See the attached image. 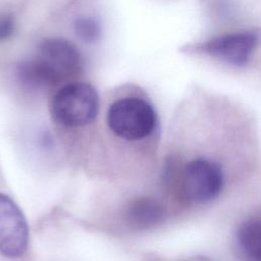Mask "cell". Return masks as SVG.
Returning a JSON list of instances; mask_svg holds the SVG:
<instances>
[{"label": "cell", "mask_w": 261, "mask_h": 261, "mask_svg": "<svg viewBox=\"0 0 261 261\" xmlns=\"http://www.w3.org/2000/svg\"><path fill=\"white\" fill-rule=\"evenodd\" d=\"M157 112L148 97L138 88L118 90L106 109V124L118 139L139 142L153 135L157 127Z\"/></svg>", "instance_id": "cell-1"}, {"label": "cell", "mask_w": 261, "mask_h": 261, "mask_svg": "<svg viewBox=\"0 0 261 261\" xmlns=\"http://www.w3.org/2000/svg\"><path fill=\"white\" fill-rule=\"evenodd\" d=\"M50 115L55 123L66 128L92 124L100 112V96L89 82L75 79L55 90L49 102Z\"/></svg>", "instance_id": "cell-2"}, {"label": "cell", "mask_w": 261, "mask_h": 261, "mask_svg": "<svg viewBox=\"0 0 261 261\" xmlns=\"http://www.w3.org/2000/svg\"><path fill=\"white\" fill-rule=\"evenodd\" d=\"M259 43V30L245 29L211 37L193 45L191 49L225 65L241 68L250 63Z\"/></svg>", "instance_id": "cell-3"}, {"label": "cell", "mask_w": 261, "mask_h": 261, "mask_svg": "<svg viewBox=\"0 0 261 261\" xmlns=\"http://www.w3.org/2000/svg\"><path fill=\"white\" fill-rule=\"evenodd\" d=\"M179 185L187 201L194 204L209 203L216 199L223 189L222 167L209 158H194L184 166Z\"/></svg>", "instance_id": "cell-4"}, {"label": "cell", "mask_w": 261, "mask_h": 261, "mask_svg": "<svg viewBox=\"0 0 261 261\" xmlns=\"http://www.w3.org/2000/svg\"><path fill=\"white\" fill-rule=\"evenodd\" d=\"M36 54L49 63L64 83L80 79L84 72V56L72 41L64 37H46L38 43Z\"/></svg>", "instance_id": "cell-5"}, {"label": "cell", "mask_w": 261, "mask_h": 261, "mask_svg": "<svg viewBox=\"0 0 261 261\" xmlns=\"http://www.w3.org/2000/svg\"><path fill=\"white\" fill-rule=\"evenodd\" d=\"M29 244L24 215L14 201L0 193V254L7 258L22 256Z\"/></svg>", "instance_id": "cell-6"}, {"label": "cell", "mask_w": 261, "mask_h": 261, "mask_svg": "<svg viewBox=\"0 0 261 261\" xmlns=\"http://www.w3.org/2000/svg\"><path fill=\"white\" fill-rule=\"evenodd\" d=\"M15 75L22 86L33 90H55L64 84L55 69L37 54L20 60L15 65Z\"/></svg>", "instance_id": "cell-7"}, {"label": "cell", "mask_w": 261, "mask_h": 261, "mask_svg": "<svg viewBox=\"0 0 261 261\" xmlns=\"http://www.w3.org/2000/svg\"><path fill=\"white\" fill-rule=\"evenodd\" d=\"M123 216L128 226L134 229L145 230L164 221L166 208L159 200L144 196L128 202Z\"/></svg>", "instance_id": "cell-8"}, {"label": "cell", "mask_w": 261, "mask_h": 261, "mask_svg": "<svg viewBox=\"0 0 261 261\" xmlns=\"http://www.w3.org/2000/svg\"><path fill=\"white\" fill-rule=\"evenodd\" d=\"M236 241L243 261H261V216L250 217L240 224Z\"/></svg>", "instance_id": "cell-9"}, {"label": "cell", "mask_w": 261, "mask_h": 261, "mask_svg": "<svg viewBox=\"0 0 261 261\" xmlns=\"http://www.w3.org/2000/svg\"><path fill=\"white\" fill-rule=\"evenodd\" d=\"M72 28L76 38L85 44H94L101 39V22L93 15L76 16L73 20Z\"/></svg>", "instance_id": "cell-10"}, {"label": "cell", "mask_w": 261, "mask_h": 261, "mask_svg": "<svg viewBox=\"0 0 261 261\" xmlns=\"http://www.w3.org/2000/svg\"><path fill=\"white\" fill-rule=\"evenodd\" d=\"M15 30L16 21L14 15L9 11L0 10V43L11 39Z\"/></svg>", "instance_id": "cell-11"}]
</instances>
